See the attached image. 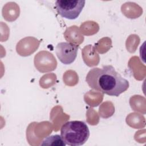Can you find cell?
Listing matches in <instances>:
<instances>
[{
	"label": "cell",
	"mask_w": 146,
	"mask_h": 146,
	"mask_svg": "<svg viewBox=\"0 0 146 146\" xmlns=\"http://www.w3.org/2000/svg\"><path fill=\"white\" fill-rule=\"evenodd\" d=\"M86 81L91 88L112 96H119L129 86V82L111 65L91 68L87 74Z\"/></svg>",
	"instance_id": "6da1fadb"
},
{
	"label": "cell",
	"mask_w": 146,
	"mask_h": 146,
	"mask_svg": "<svg viewBox=\"0 0 146 146\" xmlns=\"http://www.w3.org/2000/svg\"><path fill=\"white\" fill-rule=\"evenodd\" d=\"M90 130L87 124L80 120H73L64 123L60 128V136L70 146L83 145L90 137Z\"/></svg>",
	"instance_id": "7a4b0ae2"
},
{
	"label": "cell",
	"mask_w": 146,
	"mask_h": 146,
	"mask_svg": "<svg viewBox=\"0 0 146 146\" xmlns=\"http://www.w3.org/2000/svg\"><path fill=\"white\" fill-rule=\"evenodd\" d=\"M85 3L84 0H58L55 1V8L62 17L73 20L79 16Z\"/></svg>",
	"instance_id": "3957f363"
},
{
	"label": "cell",
	"mask_w": 146,
	"mask_h": 146,
	"mask_svg": "<svg viewBox=\"0 0 146 146\" xmlns=\"http://www.w3.org/2000/svg\"><path fill=\"white\" fill-rule=\"evenodd\" d=\"M79 46L71 42H60L55 47L56 55L61 63L70 64L73 63L76 56Z\"/></svg>",
	"instance_id": "277c9868"
},
{
	"label": "cell",
	"mask_w": 146,
	"mask_h": 146,
	"mask_svg": "<svg viewBox=\"0 0 146 146\" xmlns=\"http://www.w3.org/2000/svg\"><path fill=\"white\" fill-rule=\"evenodd\" d=\"M66 144L59 135H50L44 139L40 145H53V146H65Z\"/></svg>",
	"instance_id": "5b68a950"
}]
</instances>
